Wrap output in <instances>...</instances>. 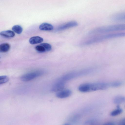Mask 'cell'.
<instances>
[{
  "label": "cell",
  "mask_w": 125,
  "mask_h": 125,
  "mask_svg": "<svg viewBox=\"0 0 125 125\" xmlns=\"http://www.w3.org/2000/svg\"><path fill=\"white\" fill-rule=\"evenodd\" d=\"M71 120L73 122H78L80 119V116L79 115H75L72 117Z\"/></svg>",
  "instance_id": "20"
},
{
  "label": "cell",
  "mask_w": 125,
  "mask_h": 125,
  "mask_svg": "<svg viewBox=\"0 0 125 125\" xmlns=\"http://www.w3.org/2000/svg\"><path fill=\"white\" fill-rule=\"evenodd\" d=\"M43 40L42 38L39 36H35L31 38L29 40V42L31 44H35L41 43Z\"/></svg>",
  "instance_id": "7"
},
{
  "label": "cell",
  "mask_w": 125,
  "mask_h": 125,
  "mask_svg": "<svg viewBox=\"0 0 125 125\" xmlns=\"http://www.w3.org/2000/svg\"><path fill=\"white\" fill-rule=\"evenodd\" d=\"M44 73V71L41 70L32 72L22 75L21 77V79L23 81H28L42 75Z\"/></svg>",
  "instance_id": "3"
},
{
  "label": "cell",
  "mask_w": 125,
  "mask_h": 125,
  "mask_svg": "<svg viewBox=\"0 0 125 125\" xmlns=\"http://www.w3.org/2000/svg\"><path fill=\"white\" fill-rule=\"evenodd\" d=\"M125 30V24H118L101 27L97 28L95 31L98 33H105L119 31Z\"/></svg>",
  "instance_id": "2"
},
{
  "label": "cell",
  "mask_w": 125,
  "mask_h": 125,
  "mask_svg": "<svg viewBox=\"0 0 125 125\" xmlns=\"http://www.w3.org/2000/svg\"><path fill=\"white\" fill-rule=\"evenodd\" d=\"M12 30L13 31L18 34H21L23 31V29L22 27L21 26L18 25L14 26L12 27Z\"/></svg>",
  "instance_id": "14"
},
{
  "label": "cell",
  "mask_w": 125,
  "mask_h": 125,
  "mask_svg": "<svg viewBox=\"0 0 125 125\" xmlns=\"http://www.w3.org/2000/svg\"><path fill=\"white\" fill-rule=\"evenodd\" d=\"M112 19L116 21H125V14L115 15L112 17Z\"/></svg>",
  "instance_id": "13"
},
{
  "label": "cell",
  "mask_w": 125,
  "mask_h": 125,
  "mask_svg": "<svg viewBox=\"0 0 125 125\" xmlns=\"http://www.w3.org/2000/svg\"><path fill=\"white\" fill-rule=\"evenodd\" d=\"M71 94V92L69 89L63 90L57 92L56 95V96L60 98H64L70 96Z\"/></svg>",
  "instance_id": "6"
},
{
  "label": "cell",
  "mask_w": 125,
  "mask_h": 125,
  "mask_svg": "<svg viewBox=\"0 0 125 125\" xmlns=\"http://www.w3.org/2000/svg\"><path fill=\"white\" fill-rule=\"evenodd\" d=\"M110 87H118L122 85V83L120 81H115L109 83Z\"/></svg>",
  "instance_id": "15"
},
{
  "label": "cell",
  "mask_w": 125,
  "mask_h": 125,
  "mask_svg": "<svg viewBox=\"0 0 125 125\" xmlns=\"http://www.w3.org/2000/svg\"><path fill=\"white\" fill-rule=\"evenodd\" d=\"M35 49L37 51L40 52H42L46 51L44 48L40 45L36 46Z\"/></svg>",
  "instance_id": "19"
},
{
  "label": "cell",
  "mask_w": 125,
  "mask_h": 125,
  "mask_svg": "<svg viewBox=\"0 0 125 125\" xmlns=\"http://www.w3.org/2000/svg\"><path fill=\"white\" fill-rule=\"evenodd\" d=\"M0 34L2 36L7 38L12 37L15 35L14 32L11 30L2 31L0 32Z\"/></svg>",
  "instance_id": "9"
},
{
  "label": "cell",
  "mask_w": 125,
  "mask_h": 125,
  "mask_svg": "<svg viewBox=\"0 0 125 125\" xmlns=\"http://www.w3.org/2000/svg\"><path fill=\"white\" fill-rule=\"evenodd\" d=\"M118 125H125V118L122 120L120 122Z\"/></svg>",
  "instance_id": "21"
},
{
  "label": "cell",
  "mask_w": 125,
  "mask_h": 125,
  "mask_svg": "<svg viewBox=\"0 0 125 125\" xmlns=\"http://www.w3.org/2000/svg\"><path fill=\"white\" fill-rule=\"evenodd\" d=\"M83 125H97L96 121L94 120H89L85 121Z\"/></svg>",
  "instance_id": "18"
},
{
  "label": "cell",
  "mask_w": 125,
  "mask_h": 125,
  "mask_svg": "<svg viewBox=\"0 0 125 125\" xmlns=\"http://www.w3.org/2000/svg\"><path fill=\"white\" fill-rule=\"evenodd\" d=\"M117 108L112 111L110 113V115L112 116H115L121 114L122 110L119 107V105L117 106Z\"/></svg>",
  "instance_id": "12"
},
{
  "label": "cell",
  "mask_w": 125,
  "mask_h": 125,
  "mask_svg": "<svg viewBox=\"0 0 125 125\" xmlns=\"http://www.w3.org/2000/svg\"><path fill=\"white\" fill-rule=\"evenodd\" d=\"M9 77L6 75L1 76H0V84H2L5 83L9 80Z\"/></svg>",
  "instance_id": "17"
},
{
  "label": "cell",
  "mask_w": 125,
  "mask_h": 125,
  "mask_svg": "<svg viewBox=\"0 0 125 125\" xmlns=\"http://www.w3.org/2000/svg\"><path fill=\"white\" fill-rule=\"evenodd\" d=\"M125 101V97L121 95H118L115 96L113 100L114 103L116 104H121Z\"/></svg>",
  "instance_id": "10"
},
{
  "label": "cell",
  "mask_w": 125,
  "mask_h": 125,
  "mask_svg": "<svg viewBox=\"0 0 125 125\" xmlns=\"http://www.w3.org/2000/svg\"><path fill=\"white\" fill-rule=\"evenodd\" d=\"M78 25L77 23L75 21L69 22L59 26L57 28L58 31H61L66 29L76 26Z\"/></svg>",
  "instance_id": "5"
},
{
  "label": "cell",
  "mask_w": 125,
  "mask_h": 125,
  "mask_svg": "<svg viewBox=\"0 0 125 125\" xmlns=\"http://www.w3.org/2000/svg\"><path fill=\"white\" fill-rule=\"evenodd\" d=\"M62 125H70L68 123H66L63 124Z\"/></svg>",
  "instance_id": "23"
},
{
  "label": "cell",
  "mask_w": 125,
  "mask_h": 125,
  "mask_svg": "<svg viewBox=\"0 0 125 125\" xmlns=\"http://www.w3.org/2000/svg\"><path fill=\"white\" fill-rule=\"evenodd\" d=\"M103 125H115V124L113 123L109 122L105 123Z\"/></svg>",
  "instance_id": "22"
},
{
  "label": "cell",
  "mask_w": 125,
  "mask_h": 125,
  "mask_svg": "<svg viewBox=\"0 0 125 125\" xmlns=\"http://www.w3.org/2000/svg\"><path fill=\"white\" fill-rule=\"evenodd\" d=\"M109 87V83L104 82L85 83L80 85L78 87V89L81 92H87L105 90Z\"/></svg>",
  "instance_id": "1"
},
{
  "label": "cell",
  "mask_w": 125,
  "mask_h": 125,
  "mask_svg": "<svg viewBox=\"0 0 125 125\" xmlns=\"http://www.w3.org/2000/svg\"><path fill=\"white\" fill-rule=\"evenodd\" d=\"M39 27L40 30L43 31H51L53 29V27L52 25L47 23H42L40 25Z\"/></svg>",
  "instance_id": "8"
},
{
  "label": "cell",
  "mask_w": 125,
  "mask_h": 125,
  "mask_svg": "<svg viewBox=\"0 0 125 125\" xmlns=\"http://www.w3.org/2000/svg\"><path fill=\"white\" fill-rule=\"evenodd\" d=\"M64 82L59 79L53 84L51 89V91L53 92H58L64 89Z\"/></svg>",
  "instance_id": "4"
},
{
  "label": "cell",
  "mask_w": 125,
  "mask_h": 125,
  "mask_svg": "<svg viewBox=\"0 0 125 125\" xmlns=\"http://www.w3.org/2000/svg\"><path fill=\"white\" fill-rule=\"evenodd\" d=\"M40 45L43 46L45 49L46 51H49L51 50L52 47L51 45L47 43H43Z\"/></svg>",
  "instance_id": "16"
},
{
  "label": "cell",
  "mask_w": 125,
  "mask_h": 125,
  "mask_svg": "<svg viewBox=\"0 0 125 125\" xmlns=\"http://www.w3.org/2000/svg\"><path fill=\"white\" fill-rule=\"evenodd\" d=\"M10 48V45L7 43H3L0 45V51L2 52H8Z\"/></svg>",
  "instance_id": "11"
}]
</instances>
